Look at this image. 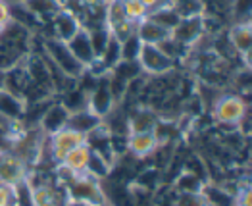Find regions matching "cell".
Returning a JSON list of instances; mask_svg holds the SVG:
<instances>
[{"instance_id": "cell-12", "label": "cell", "mask_w": 252, "mask_h": 206, "mask_svg": "<svg viewBox=\"0 0 252 206\" xmlns=\"http://www.w3.org/2000/svg\"><path fill=\"white\" fill-rule=\"evenodd\" d=\"M65 127L75 129V131H79V133H83V135H89L93 129L98 127V118H96L94 114H91L89 110H85V112L79 110V112L69 114L67 125H65Z\"/></svg>"}, {"instance_id": "cell-16", "label": "cell", "mask_w": 252, "mask_h": 206, "mask_svg": "<svg viewBox=\"0 0 252 206\" xmlns=\"http://www.w3.org/2000/svg\"><path fill=\"white\" fill-rule=\"evenodd\" d=\"M122 6H124V14H126L127 21L133 23L135 27L148 18V10L139 0H122Z\"/></svg>"}, {"instance_id": "cell-5", "label": "cell", "mask_w": 252, "mask_h": 206, "mask_svg": "<svg viewBox=\"0 0 252 206\" xmlns=\"http://www.w3.org/2000/svg\"><path fill=\"white\" fill-rule=\"evenodd\" d=\"M87 143V135L75 131V129H69V127H63L60 131H56L50 139V150H52V158L56 162H62L65 158V154L69 150H73L75 146Z\"/></svg>"}, {"instance_id": "cell-3", "label": "cell", "mask_w": 252, "mask_h": 206, "mask_svg": "<svg viewBox=\"0 0 252 206\" xmlns=\"http://www.w3.org/2000/svg\"><path fill=\"white\" fill-rule=\"evenodd\" d=\"M25 181V162L18 154L0 150V185L16 189Z\"/></svg>"}, {"instance_id": "cell-15", "label": "cell", "mask_w": 252, "mask_h": 206, "mask_svg": "<svg viewBox=\"0 0 252 206\" xmlns=\"http://www.w3.org/2000/svg\"><path fill=\"white\" fill-rule=\"evenodd\" d=\"M229 39H231L233 46H235L241 54L249 56L251 44H252V33H251V25H249V23H237V25H233L231 31H229Z\"/></svg>"}, {"instance_id": "cell-22", "label": "cell", "mask_w": 252, "mask_h": 206, "mask_svg": "<svg viewBox=\"0 0 252 206\" xmlns=\"http://www.w3.org/2000/svg\"><path fill=\"white\" fill-rule=\"evenodd\" d=\"M65 206H85V205H77V203H69V205H65Z\"/></svg>"}, {"instance_id": "cell-8", "label": "cell", "mask_w": 252, "mask_h": 206, "mask_svg": "<svg viewBox=\"0 0 252 206\" xmlns=\"http://www.w3.org/2000/svg\"><path fill=\"white\" fill-rule=\"evenodd\" d=\"M48 52L52 56V60L58 64V68L62 69L65 75L69 77H79L85 71V68L73 58V54L69 52V48L62 41H48Z\"/></svg>"}, {"instance_id": "cell-19", "label": "cell", "mask_w": 252, "mask_h": 206, "mask_svg": "<svg viewBox=\"0 0 252 206\" xmlns=\"http://www.w3.org/2000/svg\"><path fill=\"white\" fill-rule=\"evenodd\" d=\"M16 205V197H14V189L6 185H0V206H14Z\"/></svg>"}, {"instance_id": "cell-9", "label": "cell", "mask_w": 252, "mask_h": 206, "mask_svg": "<svg viewBox=\"0 0 252 206\" xmlns=\"http://www.w3.org/2000/svg\"><path fill=\"white\" fill-rule=\"evenodd\" d=\"M91 154H93V150H91V146H89L87 143L75 146L73 150H69V152L65 154V158L60 162V164H62V170L63 172H67V173H71V175L87 173Z\"/></svg>"}, {"instance_id": "cell-1", "label": "cell", "mask_w": 252, "mask_h": 206, "mask_svg": "<svg viewBox=\"0 0 252 206\" xmlns=\"http://www.w3.org/2000/svg\"><path fill=\"white\" fill-rule=\"evenodd\" d=\"M71 175V173H69ZM73 179L69 183H65L67 195H69V203H77L85 206H102L104 205V197L100 185L94 177L89 175H71Z\"/></svg>"}, {"instance_id": "cell-4", "label": "cell", "mask_w": 252, "mask_h": 206, "mask_svg": "<svg viewBox=\"0 0 252 206\" xmlns=\"http://www.w3.org/2000/svg\"><path fill=\"white\" fill-rule=\"evenodd\" d=\"M137 64L148 73H164L173 68V60L168 54H164L156 44H141Z\"/></svg>"}, {"instance_id": "cell-18", "label": "cell", "mask_w": 252, "mask_h": 206, "mask_svg": "<svg viewBox=\"0 0 252 206\" xmlns=\"http://www.w3.org/2000/svg\"><path fill=\"white\" fill-rule=\"evenodd\" d=\"M145 8L148 10V16L158 12V10H164V8H171L175 0H139Z\"/></svg>"}, {"instance_id": "cell-13", "label": "cell", "mask_w": 252, "mask_h": 206, "mask_svg": "<svg viewBox=\"0 0 252 206\" xmlns=\"http://www.w3.org/2000/svg\"><path fill=\"white\" fill-rule=\"evenodd\" d=\"M67 118H69V112L63 106H54V108H50L44 114V118H42V129L46 133L54 135L56 131H60V129H63L67 125Z\"/></svg>"}, {"instance_id": "cell-17", "label": "cell", "mask_w": 252, "mask_h": 206, "mask_svg": "<svg viewBox=\"0 0 252 206\" xmlns=\"http://www.w3.org/2000/svg\"><path fill=\"white\" fill-rule=\"evenodd\" d=\"M108 162H106L104 158L100 156V154H96V152H93L91 154V160H89V168H87V173H91L93 177H102L108 173Z\"/></svg>"}, {"instance_id": "cell-2", "label": "cell", "mask_w": 252, "mask_h": 206, "mask_svg": "<svg viewBox=\"0 0 252 206\" xmlns=\"http://www.w3.org/2000/svg\"><path fill=\"white\" fill-rule=\"evenodd\" d=\"M212 114L218 124H239L247 114V104L239 95H225L214 104Z\"/></svg>"}, {"instance_id": "cell-21", "label": "cell", "mask_w": 252, "mask_h": 206, "mask_svg": "<svg viewBox=\"0 0 252 206\" xmlns=\"http://www.w3.org/2000/svg\"><path fill=\"white\" fill-rule=\"evenodd\" d=\"M237 206H252V197H251V189H249V187L237 197Z\"/></svg>"}, {"instance_id": "cell-6", "label": "cell", "mask_w": 252, "mask_h": 206, "mask_svg": "<svg viewBox=\"0 0 252 206\" xmlns=\"http://www.w3.org/2000/svg\"><path fill=\"white\" fill-rule=\"evenodd\" d=\"M65 46L69 48V52L73 54V58L81 64L83 68L98 62L96 52H94V46H93V41H91V33L87 29H83V27H79V31L65 42Z\"/></svg>"}, {"instance_id": "cell-14", "label": "cell", "mask_w": 252, "mask_h": 206, "mask_svg": "<svg viewBox=\"0 0 252 206\" xmlns=\"http://www.w3.org/2000/svg\"><path fill=\"white\" fill-rule=\"evenodd\" d=\"M56 20H54V29H56V35H58V39L56 41H62V42H67L77 31H79V21L75 20L71 14H58V16H54Z\"/></svg>"}, {"instance_id": "cell-23", "label": "cell", "mask_w": 252, "mask_h": 206, "mask_svg": "<svg viewBox=\"0 0 252 206\" xmlns=\"http://www.w3.org/2000/svg\"><path fill=\"white\" fill-rule=\"evenodd\" d=\"M4 31H6V29H4V27H0V37H2V33H4Z\"/></svg>"}, {"instance_id": "cell-7", "label": "cell", "mask_w": 252, "mask_h": 206, "mask_svg": "<svg viewBox=\"0 0 252 206\" xmlns=\"http://www.w3.org/2000/svg\"><path fill=\"white\" fill-rule=\"evenodd\" d=\"M114 93H112V87H110V77L102 75V79L96 83V89L91 93V99H89V112L94 114L98 120L106 116L112 106H114Z\"/></svg>"}, {"instance_id": "cell-20", "label": "cell", "mask_w": 252, "mask_h": 206, "mask_svg": "<svg viewBox=\"0 0 252 206\" xmlns=\"http://www.w3.org/2000/svg\"><path fill=\"white\" fill-rule=\"evenodd\" d=\"M12 21V12H10V4L6 0H0V27L6 29V25Z\"/></svg>"}, {"instance_id": "cell-10", "label": "cell", "mask_w": 252, "mask_h": 206, "mask_svg": "<svg viewBox=\"0 0 252 206\" xmlns=\"http://www.w3.org/2000/svg\"><path fill=\"white\" fill-rule=\"evenodd\" d=\"M158 144V139L152 131H143V133H131L129 135V141H127V146L133 154L137 156H147L150 154Z\"/></svg>"}, {"instance_id": "cell-11", "label": "cell", "mask_w": 252, "mask_h": 206, "mask_svg": "<svg viewBox=\"0 0 252 206\" xmlns=\"http://www.w3.org/2000/svg\"><path fill=\"white\" fill-rule=\"evenodd\" d=\"M31 191V205L33 206H62V199L56 189L46 183L42 185H29Z\"/></svg>"}]
</instances>
